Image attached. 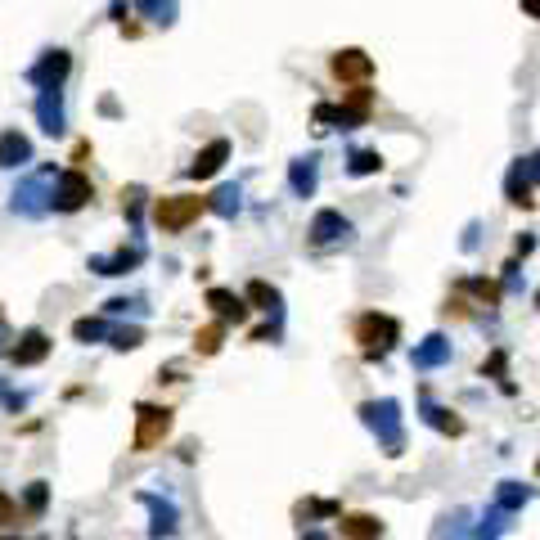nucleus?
Segmentation results:
<instances>
[{
  "instance_id": "nucleus-1",
  "label": "nucleus",
  "mask_w": 540,
  "mask_h": 540,
  "mask_svg": "<svg viewBox=\"0 0 540 540\" xmlns=\"http://www.w3.org/2000/svg\"><path fill=\"white\" fill-rule=\"evenodd\" d=\"M360 423H365L369 432L378 437V450L383 455H401L405 450V423H401V401L396 396H383V401H365L360 405Z\"/></svg>"
},
{
  "instance_id": "nucleus-2",
  "label": "nucleus",
  "mask_w": 540,
  "mask_h": 540,
  "mask_svg": "<svg viewBox=\"0 0 540 540\" xmlns=\"http://www.w3.org/2000/svg\"><path fill=\"white\" fill-rule=\"evenodd\" d=\"M54 180H59V171H54V167H41V171H32L27 180H18L14 198H9L14 216H27V221H36V216L50 212V207H54Z\"/></svg>"
},
{
  "instance_id": "nucleus-3",
  "label": "nucleus",
  "mask_w": 540,
  "mask_h": 540,
  "mask_svg": "<svg viewBox=\"0 0 540 540\" xmlns=\"http://www.w3.org/2000/svg\"><path fill=\"white\" fill-rule=\"evenodd\" d=\"M351 333H356L360 351H365L369 360H378V356H387V351H392L396 342H401V320H396V315L365 311V315H356V324H351Z\"/></svg>"
},
{
  "instance_id": "nucleus-4",
  "label": "nucleus",
  "mask_w": 540,
  "mask_h": 540,
  "mask_svg": "<svg viewBox=\"0 0 540 540\" xmlns=\"http://www.w3.org/2000/svg\"><path fill=\"white\" fill-rule=\"evenodd\" d=\"M203 212H207V198H198V194H167V198L153 203V221H158L167 234L189 230Z\"/></svg>"
},
{
  "instance_id": "nucleus-5",
  "label": "nucleus",
  "mask_w": 540,
  "mask_h": 540,
  "mask_svg": "<svg viewBox=\"0 0 540 540\" xmlns=\"http://www.w3.org/2000/svg\"><path fill=\"white\" fill-rule=\"evenodd\" d=\"M167 432H171V410H167V405H153V401L135 405V437H131L135 450L162 446V437H167Z\"/></svg>"
},
{
  "instance_id": "nucleus-6",
  "label": "nucleus",
  "mask_w": 540,
  "mask_h": 540,
  "mask_svg": "<svg viewBox=\"0 0 540 540\" xmlns=\"http://www.w3.org/2000/svg\"><path fill=\"white\" fill-rule=\"evenodd\" d=\"M95 198V185H90V176L86 171H77V167H68V171H59V180H54V212H81V207Z\"/></svg>"
},
{
  "instance_id": "nucleus-7",
  "label": "nucleus",
  "mask_w": 540,
  "mask_h": 540,
  "mask_svg": "<svg viewBox=\"0 0 540 540\" xmlns=\"http://www.w3.org/2000/svg\"><path fill=\"white\" fill-rule=\"evenodd\" d=\"M329 72L342 81V86H365V81L374 77V59H369L360 45H347V50H333Z\"/></svg>"
},
{
  "instance_id": "nucleus-8",
  "label": "nucleus",
  "mask_w": 540,
  "mask_h": 540,
  "mask_svg": "<svg viewBox=\"0 0 540 540\" xmlns=\"http://www.w3.org/2000/svg\"><path fill=\"white\" fill-rule=\"evenodd\" d=\"M72 72V54L68 50H45L41 59L27 68V81H32L36 90H50V86H63Z\"/></svg>"
},
{
  "instance_id": "nucleus-9",
  "label": "nucleus",
  "mask_w": 540,
  "mask_h": 540,
  "mask_svg": "<svg viewBox=\"0 0 540 540\" xmlns=\"http://www.w3.org/2000/svg\"><path fill=\"white\" fill-rule=\"evenodd\" d=\"M311 243L315 248H329V243H347L351 239V221L338 212V207H320V212L311 216Z\"/></svg>"
},
{
  "instance_id": "nucleus-10",
  "label": "nucleus",
  "mask_w": 540,
  "mask_h": 540,
  "mask_svg": "<svg viewBox=\"0 0 540 540\" xmlns=\"http://www.w3.org/2000/svg\"><path fill=\"white\" fill-rule=\"evenodd\" d=\"M369 113H374V90H369V81H365V86H351L347 95H342L338 126H342V131H356V126L369 122Z\"/></svg>"
},
{
  "instance_id": "nucleus-11",
  "label": "nucleus",
  "mask_w": 540,
  "mask_h": 540,
  "mask_svg": "<svg viewBox=\"0 0 540 540\" xmlns=\"http://www.w3.org/2000/svg\"><path fill=\"white\" fill-rule=\"evenodd\" d=\"M36 122L45 135H63L68 131V108H63V86H50L36 95Z\"/></svg>"
},
{
  "instance_id": "nucleus-12",
  "label": "nucleus",
  "mask_w": 540,
  "mask_h": 540,
  "mask_svg": "<svg viewBox=\"0 0 540 540\" xmlns=\"http://www.w3.org/2000/svg\"><path fill=\"white\" fill-rule=\"evenodd\" d=\"M531 189H536V180H531L527 158H513L509 171H504V203H509V207H531V203H536Z\"/></svg>"
},
{
  "instance_id": "nucleus-13",
  "label": "nucleus",
  "mask_w": 540,
  "mask_h": 540,
  "mask_svg": "<svg viewBox=\"0 0 540 540\" xmlns=\"http://www.w3.org/2000/svg\"><path fill=\"white\" fill-rule=\"evenodd\" d=\"M140 504L149 509V536L153 540H167V536H176V527H180V513H176V504L171 500H158V495H149V491H140Z\"/></svg>"
},
{
  "instance_id": "nucleus-14",
  "label": "nucleus",
  "mask_w": 540,
  "mask_h": 540,
  "mask_svg": "<svg viewBox=\"0 0 540 540\" xmlns=\"http://www.w3.org/2000/svg\"><path fill=\"white\" fill-rule=\"evenodd\" d=\"M50 356V333L45 329H23L18 333V347H9V360L14 365H41V360Z\"/></svg>"
},
{
  "instance_id": "nucleus-15",
  "label": "nucleus",
  "mask_w": 540,
  "mask_h": 540,
  "mask_svg": "<svg viewBox=\"0 0 540 540\" xmlns=\"http://www.w3.org/2000/svg\"><path fill=\"white\" fill-rule=\"evenodd\" d=\"M140 261H144V243H131V248H117V252H104V257H90V270H95V275H131Z\"/></svg>"
},
{
  "instance_id": "nucleus-16",
  "label": "nucleus",
  "mask_w": 540,
  "mask_h": 540,
  "mask_svg": "<svg viewBox=\"0 0 540 540\" xmlns=\"http://www.w3.org/2000/svg\"><path fill=\"white\" fill-rule=\"evenodd\" d=\"M315 185H320V153H306V158L288 162V189H293L297 198H311Z\"/></svg>"
},
{
  "instance_id": "nucleus-17",
  "label": "nucleus",
  "mask_w": 540,
  "mask_h": 540,
  "mask_svg": "<svg viewBox=\"0 0 540 540\" xmlns=\"http://www.w3.org/2000/svg\"><path fill=\"white\" fill-rule=\"evenodd\" d=\"M203 302L212 306L216 320H225V324H243V320H248V297H243V293H230V288H207Z\"/></svg>"
},
{
  "instance_id": "nucleus-18",
  "label": "nucleus",
  "mask_w": 540,
  "mask_h": 540,
  "mask_svg": "<svg viewBox=\"0 0 540 540\" xmlns=\"http://www.w3.org/2000/svg\"><path fill=\"white\" fill-rule=\"evenodd\" d=\"M410 360H414V369H441V365H450V338H446V333H428L423 342H414Z\"/></svg>"
},
{
  "instance_id": "nucleus-19",
  "label": "nucleus",
  "mask_w": 540,
  "mask_h": 540,
  "mask_svg": "<svg viewBox=\"0 0 540 540\" xmlns=\"http://www.w3.org/2000/svg\"><path fill=\"white\" fill-rule=\"evenodd\" d=\"M419 419L428 423L432 432H441V437H464V419H459L455 410H446V405L428 401V396H423V405H419Z\"/></svg>"
},
{
  "instance_id": "nucleus-20",
  "label": "nucleus",
  "mask_w": 540,
  "mask_h": 540,
  "mask_svg": "<svg viewBox=\"0 0 540 540\" xmlns=\"http://www.w3.org/2000/svg\"><path fill=\"white\" fill-rule=\"evenodd\" d=\"M225 158H230V140H212V144H203V149L194 153V162H189V176H194V180L216 176V171L225 167Z\"/></svg>"
},
{
  "instance_id": "nucleus-21",
  "label": "nucleus",
  "mask_w": 540,
  "mask_h": 540,
  "mask_svg": "<svg viewBox=\"0 0 540 540\" xmlns=\"http://www.w3.org/2000/svg\"><path fill=\"white\" fill-rule=\"evenodd\" d=\"M32 162V140L23 131H5L0 135V167H23Z\"/></svg>"
},
{
  "instance_id": "nucleus-22",
  "label": "nucleus",
  "mask_w": 540,
  "mask_h": 540,
  "mask_svg": "<svg viewBox=\"0 0 540 540\" xmlns=\"http://www.w3.org/2000/svg\"><path fill=\"white\" fill-rule=\"evenodd\" d=\"M239 207H243V189L239 185H216L212 198H207V212H216L221 221H234Z\"/></svg>"
},
{
  "instance_id": "nucleus-23",
  "label": "nucleus",
  "mask_w": 540,
  "mask_h": 540,
  "mask_svg": "<svg viewBox=\"0 0 540 540\" xmlns=\"http://www.w3.org/2000/svg\"><path fill=\"white\" fill-rule=\"evenodd\" d=\"M243 297H248L257 311H266V315H279V311H284V297H279V288L266 284V279H252V284L243 288Z\"/></svg>"
},
{
  "instance_id": "nucleus-24",
  "label": "nucleus",
  "mask_w": 540,
  "mask_h": 540,
  "mask_svg": "<svg viewBox=\"0 0 540 540\" xmlns=\"http://www.w3.org/2000/svg\"><path fill=\"white\" fill-rule=\"evenodd\" d=\"M342 536L347 540H383V522L374 513H347L342 518Z\"/></svg>"
},
{
  "instance_id": "nucleus-25",
  "label": "nucleus",
  "mask_w": 540,
  "mask_h": 540,
  "mask_svg": "<svg viewBox=\"0 0 540 540\" xmlns=\"http://www.w3.org/2000/svg\"><path fill=\"white\" fill-rule=\"evenodd\" d=\"M342 513V504L338 500H302V504H293V518L302 522H315V518H338Z\"/></svg>"
},
{
  "instance_id": "nucleus-26",
  "label": "nucleus",
  "mask_w": 540,
  "mask_h": 540,
  "mask_svg": "<svg viewBox=\"0 0 540 540\" xmlns=\"http://www.w3.org/2000/svg\"><path fill=\"white\" fill-rule=\"evenodd\" d=\"M527 500H531V486H522V482H500L495 486V504H500L504 513H518Z\"/></svg>"
},
{
  "instance_id": "nucleus-27",
  "label": "nucleus",
  "mask_w": 540,
  "mask_h": 540,
  "mask_svg": "<svg viewBox=\"0 0 540 540\" xmlns=\"http://www.w3.org/2000/svg\"><path fill=\"white\" fill-rule=\"evenodd\" d=\"M113 333V324L104 320V315H81L77 324H72V338L77 342H99V338H108Z\"/></svg>"
},
{
  "instance_id": "nucleus-28",
  "label": "nucleus",
  "mask_w": 540,
  "mask_h": 540,
  "mask_svg": "<svg viewBox=\"0 0 540 540\" xmlns=\"http://www.w3.org/2000/svg\"><path fill=\"white\" fill-rule=\"evenodd\" d=\"M135 9H140L149 23H158V27L176 23V0H135Z\"/></svg>"
},
{
  "instance_id": "nucleus-29",
  "label": "nucleus",
  "mask_w": 540,
  "mask_h": 540,
  "mask_svg": "<svg viewBox=\"0 0 540 540\" xmlns=\"http://www.w3.org/2000/svg\"><path fill=\"white\" fill-rule=\"evenodd\" d=\"M347 171L351 176H374V171H383V158H378V149H351Z\"/></svg>"
},
{
  "instance_id": "nucleus-30",
  "label": "nucleus",
  "mask_w": 540,
  "mask_h": 540,
  "mask_svg": "<svg viewBox=\"0 0 540 540\" xmlns=\"http://www.w3.org/2000/svg\"><path fill=\"white\" fill-rule=\"evenodd\" d=\"M221 338H225V320H216V324L194 333V347L203 351V356H216V351H221Z\"/></svg>"
},
{
  "instance_id": "nucleus-31",
  "label": "nucleus",
  "mask_w": 540,
  "mask_h": 540,
  "mask_svg": "<svg viewBox=\"0 0 540 540\" xmlns=\"http://www.w3.org/2000/svg\"><path fill=\"white\" fill-rule=\"evenodd\" d=\"M108 342H113L117 351H135L144 342V329H140V324H122V329L108 333Z\"/></svg>"
},
{
  "instance_id": "nucleus-32",
  "label": "nucleus",
  "mask_w": 540,
  "mask_h": 540,
  "mask_svg": "<svg viewBox=\"0 0 540 540\" xmlns=\"http://www.w3.org/2000/svg\"><path fill=\"white\" fill-rule=\"evenodd\" d=\"M23 504H27V513H32V518H41L45 504H50V486H45V482H32V486H27V495H23Z\"/></svg>"
},
{
  "instance_id": "nucleus-33",
  "label": "nucleus",
  "mask_w": 540,
  "mask_h": 540,
  "mask_svg": "<svg viewBox=\"0 0 540 540\" xmlns=\"http://www.w3.org/2000/svg\"><path fill=\"white\" fill-rule=\"evenodd\" d=\"M140 203H144V189L131 185V189L122 194V212H126V221H131V230L140 225Z\"/></svg>"
},
{
  "instance_id": "nucleus-34",
  "label": "nucleus",
  "mask_w": 540,
  "mask_h": 540,
  "mask_svg": "<svg viewBox=\"0 0 540 540\" xmlns=\"http://www.w3.org/2000/svg\"><path fill=\"white\" fill-rule=\"evenodd\" d=\"M459 288H468V293H477V297H482V302H500V284H491V279H464V284H459Z\"/></svg>"
},
{
  "instance_id": "nucleus-35",
  "label": "nucleus",
  "mask_w": 540,
  "mask_h": 540,
  "mask_svg": "<svg viewBox=\"0 0 540 540\" xmlns=\"http://www.w3.org/2000/svg\"><path fill=\"white\" fill-rule=\"evenodd\" d=\"M126 311H131V315H144L149 306H144L140 297H113V302H108V315H126Z\"/></svg>"
},
{
  "instance_id": "nucleus-36",
  "label": "nucleus",
  "mask_w": 540,
  "mask_h": 540,
  "mask_svg": "<svg viewBox=\"0 0 540 540\" xmlns=\"http://www.w3.org/2000/svg\"><path fill=\"white\" fill-rule=\"evenodd\" d=\"M329 126H338V108H333V104H315V131H329Z\"/></svg>"
},
{
  "instance_id": "nucleus-37",
  "label": "nucleus",
  "mask_w": 540,
  "mask_h": 540,
  "mask_svg": "<svg viewBox=\"0 0 540 540\" xmlns=\"http://www.w3.org/2000/svg\"><path fill=\"white\" fill-rule=\"evenodd\" d=\"M9 522H18V500L9 491H0V527H9Z\"/></svg>"
},
{
  "instance_id": "nucleus-38",
  "label": "nucleus",
  "mask_w": 540,
  "mask_h": 540,
  "mask_svg": "<svg viewBox=\"0 0 540 540\" xmlns=\"http://www.w3.org/2000/svg\"><path fill=\"white\" fill-rule=\"evenodd\" d=\"M0 405H9V410H23V405H27V396H23V392H9V387H5V378H0Z\"/></svg>"
},
{
  "instance_id": "nucleus-39",
  "label": "nucleus",
  "mask_w": 540,
  "mask_h": 540,
  "mask_svg": "<svg viewBox=\"0 0 540 540\" xmlns=\"http://www.w3.org/2000/svg\"><path fill=\"white\" fill-rule=\"evenodd\" d=\"M486 374L504 378V351H495V356H491V360H486V365H482V378H486Z\"/></svg>"
},
{
  "instance_id": "nucleus-40",
  "label": "nucleus",
  "mask_w": 540,
  "mask_h": 540,
  "mask_svg": "<svg viewBox=\"0 0 540 540\" xmlns=\"http://www.w3.org/2000/svg\"><path fill=\"white\" fill-rule=\"evenodd\" d=\"M275 338H279V324H266V329L252 333V342H275Z\"/></svg>"
},
{
  "instance_id": "nucleus-41",
  "label": "nucleus",
  "mask_w": 540,
  "mask_h": 540,
  "mask_svg": "<svg viewBox=\"0 0 540 540\" xmlns=\"http://www.w3.org/2000/svg\"><path fill=\"white\" fill-rule=\"evenodd\" d=\"M518 9H522L527 18H540V0H518Z\"/></svg>"
},
{
  "instance_id": "nucleus-42",
  "label": "nucleus",
  "mask_w": 540,
  "mask_h": 540,
  "mask_svg": "<svg viewBox=\"0 0 540 540\" xmlns=\"http://www.w3.org/2000/svg\"><path fill=\"white\" fill-rule=\"evenodd\" d=\"M527 167H531V180L540 185V149H536V153H527Z\"/></svg>"
},
{
  "instance_id": "nucleus-43",
  "label": "nucleus",
  "mask_w": 540,
  "mask_h": 540,
  "mask_svg": "<svg viewBox=\"0 0 540 540\" xmlns=\"http://www.w3.org/2000/svg\"><path fill=\"white\" fill-rule=\"evenodd\" d=\"M531 248H536V239H531V234H522V239H518V257H527Z\"/></svg>"
},
{
  "instance_id": "nucleus-44",
  "label": "nucleus",
  "mask_w": 540,
  "mask_h": 540,
  "mask_svg": "<svg viewBox=\"0 0 540 540\" xmlns=\"http://www.w3.org/2000/svg\"><path fill=\"white\" fill-rule=\"evenodd\" d=\"M113 18L126 27V0H113Z\"/></svg>"
},
{
  "instance_id": "nucleus-45",
  "label": "nucleus",
  "mask_w": 540,
  "mask_h": 540,
  "mask_svg": "<svg viewBox=\"0 0 540 540\" xmlns=\"http://www.w3.org/2000/svg\"><path fill=\"white\" fill-rule=\"evenodd\" d=\"M302 540H324V536H320V531H306V536H302Z\"/></svg>"
},
{
  "instance_id": "nucleus-46",
  "label": "nucleus",
  "mask_w": 540,
  "mask_h": 540,
  "mask_svg": "<svg viewBox=\"0 0 540 540\" xmlns=\"http://www.w3.org/2000/svg\"><path fill=\"white\" fill-rule=\"evenodd\" d=\"M5 540H14V536H5Z\"/></svg>"
}]
</instances>
